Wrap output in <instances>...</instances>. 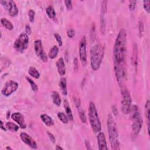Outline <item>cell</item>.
<instances>
[{
  "instance_id": "cell-1",
  "label": "cell",
  "mask_w": 150,
  "mask_h": 150,
  "mask_svg": "<svg viewBox=\"0 0 150 150\" xmlns=\"http://www.w3.org/2000/svg\"><path fill=\"white\" fill-rule=\"evenodd\" d=\"M127 52V32L121 29L116 38L113 48L114 64L125 65Z\"/></svg>"
},
{
  "instance_id": "cell-2",
  "label": "cell",
  "mask_w": 150,
  "mask_h": 150,
  "mask_svg": "<svg viewBox=\"0 0 150 150\" xmlns=\"http://www.w3.org/2000/svg\"><path fill=\"white\" fill-rule=\"evenodd\" d=\"M107 130L109 140L112 149L118 150L120 149V142L118 139V132L116 122L112 115L109 114L107 121Z\"/></svg>"
},
{
  "instance_id": "cell-3",
  "label": "cell",
  "mask_w": 150,
  "mask_h": 150,
  "mask_svg": "<svg viewBox=\"0 0 150 150\" xmlns=\"http://www.w3.org/2000/svg\"><path fill=\"white\" fill-rule=\"evenodd\" d=\"M104 54V47L100 44L93 46L90 49V63L91 69L97 71L100 69Z\"/></svg>"
},
{
  "instance_id": "cell-4",
  "label": "cell",
  "mask_w": 150,
  "mask_h": 150,
  "mask_svg": "<svg viewBox=\"0 0 150 150\" xmlns=\"http://www.w3.org/2000/svg\"><path fill=\"white\" fill-rule=\"evenodd\" d=\"M129 112L132 121V132L135 135H137L141 131L143 124V120L141 115L139 107L137 105H133L131 107Z\"/></svg>"
},
{
  "instance_id": "cell-5",
  "label": "cell",
  "mask_w": 150,
  "mask_h": 150,
  "mask_svg": "<svg viewBox=\"0 0 150 150\" xmlns=\"http://www.w3.org/2000/svg\"><path fill=\"white\" fill-rule=\"evenodd\" d=\"M88 118L93 131L94 133L100 132L101 130V124L96 105L93 101H90L89 103Z\"/></svg>"
},
{
  "instance_id": "cell-6",
  "label": "cell",
  "mask_w": 150,
  "mask_h": 150,
  "mask_svg": "<svg viewBox=\"0 0 150 150\" xmlns=\"http://www.w3.org/2000/svg\"><path fill=\"white\" fill-rule=\"evenodd\" d=\"M29 40L28 35L26 33H21L14 42V49L19 53L24 52L28 47Z\"/></svg>"
},
{
  "instance_id": "cell-7",
  "label": "cell",
  "mask_w": 150,
  "mask_h": 150,
  "mask_svg": "<svg viewBox=\"0 0 150 150\" xmlns=\"http://www.w3.org/2000/svg\"><path fill=\"white\" fill-rule=\"evenodd\" d=\"M114 71L117 81L120 86L121 90L124 89L126 80V68L124 64H114Z\"/></svg>"
},
{
  "instance_id": "cell-8",
  "label": "cell",
  "mask_w": 150,
  "mask_h": 150,
  "mask_svg": "<svg viewBox=\"0 0 150 150\" xmlns=\"http://www.w3.org/2000/svg\"><path fill=\"white\" fill-rule=\"evenodd\" d=\"M122 100L121 102V109L124 114L129 113L131 107L132 99L129 91L125 87L121 90Z\"/></svg>"
},
{
  "instance_id": "cell-9",
  "label": "cell",
  "mask_w": 150,
  "mask_h": 150,
  "mask_svg": "<svg viewBox=\"0 0 150 150\" xmlns=\"http://www.w3.org/2000/svg\"><path fill=\"white\" fill-rule=\"evenodd\" d=\"M79 56L81 63L83 66L87 64V39L86 36H83L79 43Z\"/></svg>"
},
{
  "instance_id": "cell-10",
  "label": "cell",
  "mask_w": 150,
  "mask_h": 150,
  "mask_svg": "<svg viewBox=\"0 0 150 150\" xmlns=\"http://www.w3.org/2000/svg\"><path fill=\"white\" fill-rule=\"evenodd\" d=\"M18 86V83L16 81L14 80H9L5 83L2 89L1 93L4 96L8 97L16 91Z\"/></svg>"
},
{
  "instance_id": "cell-11",
  "label": "cell",
  "mask_w": 150,
  "mask_h": 150,
  "mask_svg": "<svg viewBox=\"0 0 150 150\" xmlns=\"http://www.w3.org/2000/svg\"><path fill=\"white\" fill-rule=\"evenodd\" d=\"M0 3L2 4L5 9L8 11L9 15L11 16L14 17L18 15V9L16 3L13 1H1Z\"/></svg>"
},
{
  "instance_id": "cell-12",
  "label": "cell",
  "mask_w": 150,
  "mask_h": 150,
  "mask_svg": "<svg viewBox=\"0 0 150 150\" xmlns=\"http://www.w3.org/2000/svg\"><path fill=\"white\" fill-rule=\"evenodd\" d=\"M34 50L37 56H38L43 62H47V56L43 48L42 41L39 39L36 40L34 42Z\"/></svg>"
},
{
  "instance_id": "cell-13",
  "label": "cell",
  "mask_w": 150,
  "mask_h": 150,
  "mask_svg": "<svg viewBox=\"0 0 150 150\" xmlns=\"http://www.w3.org/2000/svg\"><path fill=\"white\" fill-rule=\"evenodd\" d=\"M107 1H103L101 2V26L100 30L102 34H104L105 32V13L107 11Z\"/></svg>"
},
{
  "instance_id": "cell-14",
  "label": "cell",
  "mask_w": 150,
  "mask_h": 150,
  "mask_svg": "<svg viewBox=\"0 0 150 150\" xmlns=\"http://www.w3.org/2000/svg\"><path fill=\"white\" fill-rule=\"evenodd\" d=\"M11 118L14 120L22 129H25L26 124L25 122V117L22 114L19 112H15L11 115Z\"/></svg>"
},
{
  "instance_id": "cell-15",
  "label": "cell",
  "mask_w": 150,
  "mask_h": 150,
  "mask_svg": "<svg viewBox=\"0 0 150 150\" xmlns=\"http://www.w3.org/2000/svg\"><path fill=\"white\" fill-rule=\"evenodd\" d=\"M20 137L22 141L27 145L30 146L33 149H37L38 145L35 141L28 134L25 132H21L20 134Z\"/></svg>"
},
{
  "instance_id": "cell-16",
  "label": "cell",
  "mask_w": 150,
  "mask_h": 150,
  "mask_svg": "<svg viewBox=\"0 0 150 150\" xmlns=\"http://www.w3.org/2000/svg\"><path fill=\"white\" fill-rule=\"evenodd\" d=\"M73 100H74L76 107L77 108L78 114H79V118H80L81 121L83 123H86V121H87V118H86L85 112H84V111L83 110V109L82 108V107L81 106L80 100L79 98H77V97H74Z\"/></svg>"
},
{
  "instance_id": "cell-17",
  "label": "cell",
  "mask_w": 150,
  "mask_h": 150,
  "mask_svg": "<svg viewBox=\"0 0 150 150\" xmlns=\"http://www.w3.org/2000/svg\"><path fill=\"white\" fill-rule=\"evenodd\" d=\"M98 147L100 150H107L108 147L107 145L106 139L104 134L100 131L98 132V135L97 136Z\"/></svg>"
},
{
  "instance_id": "cell-18",
  "label": "cell",
  "mask_w": 150,
  "mask_h": 150,
  "mask_svg": "<svg viewBox=\"0 0 150 150\" xmlns=\"http://www.w3.org/2000/svg\"><path fill=\"white\" fill-rule=\"evenodd\" d=\"M57 71L60 76H64L66 73V67L64 61L62 57H60L56 63Z\"/></svg>"
},
{
  "instance_id": "cell-19",
  "label": "cell",
  "mask_w": 150,
  "mask_h": 150,
  "mask_svg": "<svg viewBox=\"0 0 150 150\" xmlns=\"http://www.w3.org/2000/svg\"><path fill=\"white\" fill-rule=\"evenodd\" d=\"M131 60L132 63L136 69L138 66V46L136 43H134L133 46Z\"/></svg>"
},
{
  "instance_id": "cell-20",
  "label": "cell",
  "mask_w": 150,
  "mask_h": 150,
  "mask_svg": "<svg viewBox=\"0 0 150 150\" xmlns=\"http://www.w3.org/2000/svg\"><path fill=\"white\" fill-rule=\"evenodd\" d=\"M63 105H64V110L66 113V115L69 118V120L70 121H73V114H72V111L71 110V107L69 105V101L67 99H64L63 101Z\"/></svg>"
},
{
  "instance_id": "cell-21",
  "label": "cell",
  "mask_w": 150,
  "mask_h": 150,
  "mask_svg": "<svg viewBox=\"0 0 150 150\" xmlns=\"http://www.w3.org/2000/svg\"><path fill=\"white\" fill-rule=\"evenodd\" d=\"M40 119L42 120V121L43 122V123L47 125V126H53L54 125V121L53 120V119L47 114H43L42 115H40Z\"/></svg>"
},
{
  "instance_id": "cell-22",
  "label": "cell",
  "mask_w": 150,
  "mask_h": 150,
  "mask_svg": "<svg viewBox=\"0 0 150 150\" xmlns=\"http://www.w3.org/2000/svg\"><path fill=\"white\" fill-rule=\"evenodd\" d=\"M59 86L60 89V91L63 95L66 96L67 94V81L66 79L64 77H62L60 79Z\"/></svg>"
},
{
  "instance_id": "cell-23",
  "label": "cell",
  "mask_w": 150,
  "mask_h": 150,
  "mask_svg": "<svg viewBox=\"0 0 150 150\" xmlns=\"http://www.w3.org/2000/svg\"><path fill=\"white\" fill-rule=\"evenodd\" d=\"M51 97L54 104L56 106H60L62 100L59 93L56 91H53L51 94Z\"/></svg>"
},
{
  "instance_id": "cell-24",
  "label": "cell",
  "mask_w": 150,
  "mask_h": 150,
  "mask_svg": "<svg viewBox=\"0 0 150 150\" xmlns=\"http://www.w3.org/2000/svg\"><path fill=\"white\" fill-rule=\"evenodd\" d=\"M145 117L147 120V124H148V132L149 134V117H150V102L149 100L145 103Z\"/></svg>"
},
{
  "instance_id": "cell-25",
  "label": "cell",
  "mask_w": 150,
  "mask_h": 150,
  "mask_svg": "<svg viewBox=\"0 0 150 150\" xmlns=\"http://www.w3.org/2000/svg\"><path fill=\"white\" fill-rule=\"evenodd\" d=\"M59 47L56 46V45H54L53 47H52L50 48V49L49 50V54H48V56L50 59H55L59 53Z\"/></svg>"
},
{
  "instance_id": "cell-26",
  "label": "cell",
  "mask_w": 150,
  "mask_h": 150,
  "mask_svg": "<svg viewBox=\"0 0 150 150\" xmlns=\"http://www.w3.org/2000/svg\"><path fill=\"white\" fill-rule=\"evenodd\" d=\"M46 13H47L48 17L50 19L54 20L56 19V13L55 12L54 9L53 8V7L52 6H51V5L48 6L46 9Z\"/></svg>"
},
{
  "instance_id": "cell-27",
  "label": "cell",
  "mask_w": 150,
  "mask_h": 150,
  "mask_svg": "<svg viewBox=\"0 0 150 150\" xmlns=\"http://www.w3.org/2000/svg\"><path fill=\"white\" fill-rule=\"evenodd\" d=\"M1 22L2 25L8 30H11L13 29V26L12 22L10 21H9L8 19H6L5 18H1Z\"/></svg>"
},
{
  "instance_id": "cell-28",
  "label": "cell",
  "mask_w": 150,
  "mask_h": 150,
  "mask_svg": "<svg viewBox=\"0 0 150 150\" xmlns=\"http://www.w3.org/2000/svg\"><path fill=\"white\" fill-rule=\"evenodd\" d=\"M29 74L36 79H38L40 77V74L39 71L33 66H30L28 69Z\"/></svg>"
},
{
  "instance_id": "cell-29",
  "label": "cell",
  "mask_w": 150,
  "mask_h": 150,
  "mask_svg": "<svg viewBox=\"0 0 150 150\" xmlns=\"http://www.w3.org/2000/svg\"><path fill=\"white\" fill-rule=\"evenodd\" d=\"M5 127L7 129L12 132H17L19 129V125L12 122H7L5 123Z\"/></svg>"
},
{
  "instance_id": "cell-30",
  "label": "cell",
  "mask_w": 150,
  "mask_h": 150,
  "mask_svg": "<svg viewBox=\"0 0 150 150\" xmlns=\"http://www.w3.org/2000/svg\"><path fill=\"white\" fill-rule=\"evenodd\" d=\"M57 117L59 120L64 124H67L69 121V118L64 112H59L57 113Z\"/></svg>"
},
{
  "instance_id": "cell-31",
  "label": "cell",
  "mask_w": 150,
  "mask_h": 150,
  "mask_svg": "<svg viewBox=\"0 0 150 150\" xmlns=\"http://www.w3.org/2000/svg\"><path fill=\"white\" fill-rule=\"evenodd\" d=\"M26 79L28 81V82L29 83L32 90L34 91V92H36L38 90V86H37V84H36V83L30 77H26Z\"/></svg>"
},
{
  "instance_id": "cell-32",
  "label": "cell",
  "mask_w": 150,
  "mask_h": 150,
  "mask_svg": "<svg viewBox=\"0 0 150 150\" xmlns=\"http://www.w3.org/2000/svg\"><path fill=\"white\" fill-rule=\"evenodd\" d=\"M96 25L94 24V23H93L92 24V26L91 27V29H90V40L93 42V40H94L95 38H96Z\"/></svg>"
},
{
  "instance_id": "cell-33",
  "label": "cell",
  "mask_w": 150,
  "mask_h": 150,
  "mask_svg": "<svg viewBox=\"0 0 150 150\" xmlns=\"http://www.w3.org/2000/svg\"><path fill=\"white\" fill-rule=\"evenodd\" d=\"M150 1H143V6L145 11L148 13H149L150 12Z\"/></svg>"
},
{
  "instance_id": "cell-34",
  "label": "cell",
  "mask_w": 150,
  "mask_h": 150,
  "mask_svg": "<svg viewBox=\"0 0 150 150\" xmlns=\"http://www.w3.org/2000/svg\"><path fill=\"white\" fill-rule=\"evenodd\" d=\"M28 15L29 21L30 22H33L35 21V12L33 9H29L28 12Z\"/></svg>"
},
{
  "instance_id": "cell-35",
  "label": "cell",
  "mask_w": 150,
  "mask_h": 150,
  "mask_svg": "<svg viewBox=\"0 0 150 150\" xmlns=\"http://www.w3.org/2000/svg\"><path fill=\"white\" fill-rule=\"evenodd\" d=\"M54 37L55 38V39L57 40L59 46H62V39L61 36L59 33H55L54 34Z\"/></svg>"
},
{
  "instance_id": "cell-36",
  "label": "cell",
  "mask_w": 150,
  "mask_h": 150,
  "mask_svg": "<svg viewBox=\"0 0 150 150\" xmlns=\"http://www.w3.org/2000/svg\"><path fill=\"white\" fill-rule=\"evenodd\" d=\"M138 31H139V36H142L143 31H144V24L141 21H139L138 23Z\"/></svg>"
},
{
  "instance_id": "cell-37",
  "label": "cell",
  "mask_w": 150,
  "mask_h": 150,
  "mask_svg": "<svg viewBox=\"0 0 150 150\" xmlns=\"http://www.w3.org/2000/svg\"><path fill=\"white\" fill-rule=\"evenodd\" d=\"M137 1H129V9L131 11H133L136 6Z\"/></svg>"
},
{
  "instance_id": "cell-38",
  "label": "cell",
  "mask_w": 150,
  "mask_h": 150,
  "mask_svg": "<svg viewBox=\"0 0 150 150\" xmlns=\"http://www.w3.org/2000/svg\"><path fill=\"white\" fill-rule=\"evenodd\" d=\"M67 35L69 38H73L75 35V30L73 29H69L67 30Z\"/></svg>"
},
{
  "instance_id": "cell-39",
  "label": "cell",
  "mask_w": 150,
  "mask_h": 150,
  "mask_svg": "<svg viewBox=\"0 0 150 150\" xmlns=\"http://www.w3.org/2000/svg\"><path fill=\"white\" fill-rule=\"evenodd\" d=\"M65 5L68 10H71L73 8V5H72V1L70 0L64 1Z\"/></svg>"
},
{
  "instance_id": "cell-40",
  "label": "cell",
  "mask_w": 150,
  "mask_h": 150,
  "mask_svg": "<svg viewBox=\"0 0 150 150\" xmlns=\"http://www.w3.org/2000/svg\"><path fill=\"white\" fill-rule=\"evenodd\" d=\"M73 67H74V70L77 71L79 69V62L77 58H74L73 60Z\"/></svg>"
},
{
  "instance_id": "cell-41",
  "label": "cell",
  "mask_w": 150,
  "mask_h": 150,
  "mask_svg": "<svg viewBox=\"0 0 150 150\" xmlns=\"http://www.w3.org/2000/svg\"><path fill=\"white\" fill-rule=\"evenodd\" d=\"M47 134L50 139V140L51 141V142L52 143H54L55 142V141H56V139H55V137H54V135H53V134H52L51 132H50L49 131H47Z\"/></svg>"
},
{
  "instance_id": "cell-42",
  "label": "cell",
  "mask_w": 150,
  "mask_h": 150,
  "mask_svg": "<svg viewBox=\"0 0 150 150\" xmlns=\"http://www.w3.org/2000/svg\"><path fill=\"white\" fill-rule=\"evenodd\" d=\"M25 32H26V33L28 35H30L31 33H32V29H31V27L29 25L27 24L26 26H25Z\"/></svg>"
},
{
  "instance_id": "cell-43",
  "label": "cell",
  "mask_w": 150,
  "mask_h": 150,
  "mask_svg": "<svg viewBox=\"0 0 150 150\" xmlns=\"http://www.w3.org/2000/svg\"><path fill=\"white\" fill-rule=\"evenodd\" d=\"M85 145H86V148H87V149H91V147L90 142H89L88 140H86V141H85Z\"/></svg>"
},
{
  "instance_id": "cell-44",
  "label": "cell",
  "mask_w": 150,
  "mask_h": 150,
  "mask_svg": "<svg viewBox=\"0 0 150 150\" xmlns=\"http://www.w3.org/2000/svg\"><path fill=\"white\" fill-rule=\"evenodd\" d=\"M112 112H113V114L114 115H117L118 114V111H117V109L116 108V107L115 105H113L112 107Z\"/></svg>"
},
{
  "instance_id": "cell-45",
  "label": "cell",
  "mask_w": 150,
  "mask_h": 150,
  "mask_svg": "<svg viewBox=\"0 0 150 150\" xmlns=\"http://www.w3.org/2000/svg\"><path fill=\"white\" fill-rule=\"evenodd\" d=\"M0 122H1V129H2V130H4V131H6V127L4 125V123H3V121H2V120H1L0 121Z\"/></svg>"
},
{
  "instance_id": "cell-46",
  "label": "cell",
  "mask_w": 150,
  "mask_h": 150,
  "mask_svg": "<svg viewBox=\"0 0 150 150\" xmlns=\"http://www.w3.org/2000/svg\"><path fill=\"white\" fill-rule=\"evenodd\" d=\"M56 149H59V150L63 149V148H62L61 146H60L59 145H57V146H56Z\"/></svg>"
},
{
  "instance_id": "cell-47",
  "label": "cell",
  "mask_w": 150,
  "mask_h": 150,
  "mask_svg": "<svg viewBox=\"0 0 150 150\" xmlns=\"http://www.w3.org/2000/svg\"><path fill=\"white\" fill-rule=\"evenodd\" d=\"M9 117H10V111H8L7 112V114H6V118H7V119H8V118H9Z\"/></svg>"
},
{
  "instance_id": "cell-48",
  "label": "cell",
  "mask_w": 150,
  "mask_h": 150,
  "mask_svg": "<svg viewBox=\"0 0 150 150\" xmlns=\"http://www.w3.org/2000/svg\"><path fill=\"white\" fill-rule=\"evenodd\" d=\"M5 149H12V148H11L10 146H6V147L5 148Z\"/></svg>"
}]
</instances>
